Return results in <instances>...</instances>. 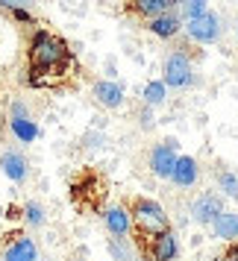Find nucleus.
<instances>
[{
    "label": "nucleus",
    "mask_w": 238,
    "mask_h": 261,
    "mask_svg": "<svg viewBox=\"0 0 238 261\" xmlns=\"http://www.w3.org/2000/svg\"><path fill=\"white\" fill-rule=\"evenodd\" d=\"M27 56H30V68L53 73V71H62V68L71 62V50H68V44H65L59 36H53L47 30H36V33L30 36Z\"/></svg>",
    "instance_id": "1"
},
{
    "label": "nucleus",
    "mask_w": 238,
    "mask_h": 261,
    "mask_svg": "<svg viewBox=\"0 0 238 261\" xmlns=\"http://www.w3.org/2000/svg\"><path fill=\"white\" fill-rule=\"evenodd\" d=\"M174 165H177V141L171 138L165 144H156L150 150V173L159 179H171L174 173Z\"/></svg>",
    "instance_id": "5"
},
{
    "label": "nucleus",
    "mask_w": 238,
    "mask_h": 261,
    "mask_svg": "<svg viewBox=\"0 0 238 261\" xmlns=\"http://www.w3.org/2000/svg\"><path fill=\"white\" fill-rule=\"evenodd\" d=\"M165 97H168V85L162 80H153V83L144 85V103L147 106H162Z\"/></svg>",
    "instance_id": "17"
},
{
    "label": "nucleus",
    "mask_w": 238,
    "mask_h": 261,
    "mask_svg": "<svg viewBox=\"0 0 238 261\" xmlns=\"http://www.w3.org/2000/svg\"><path fill=\"white\" fill-rule=\"evenodd\" d=\"M179 252L177 235L168 229V232H159V235H150V252L144 261H174Z\"/></svg>",
    "instance_id": "7"
},
{
    "label": "nucleus",
    "mask_w": 238,
    "mask_h": 261,
    "mask_svg": "<svg viewBox=\"0 0 238 261\" xmlns=\"http://www.w3.org/2000/svg\"><path fill=\"white\" fill-rule=\"evenodd\" d=\"M200 176V167H197V159L194 155H177V165H174V173H171V182L179 185V188H191Z\"/></svg>",
    "instance_id": "9"
},
{
    "label": "nucleus",
    "mask_w": 238,
    "mask_h": 261,
    "mask_svg": "<svg viewBox=\"0 0 238 261\" xmlns=\"http://www.w3.org/2000/svg\"><path fill=\"white\" fill-rule=\"evenodd\" d=\"M9 118H30L27 115V106L18 100V103H12V109H9Z\"/></svg>",
    "instance_id": "23"
},
{
    "label": "nucleus",
    "mask_w": 238,
    "mask_h": 261,
    "mask_svg": "<svg viewBox=\"0 0 238 261\" xmlns=\"http://www.w3.org/2000/svg\"><path fill=\"white\" fill-rule=\"evenodd\" d=\"M130 6H132V12L147 18V21H153V18H159V15H165L174 9L168 0H130Z\"/></svg>",
    "instance_id": "15"
},
{
    "label": "nucleus",
    "mask_w": 238,
    "mask_h": 261,
    "mask_svg": "<svg viewBox=\"0 0 238 261\" xmlns=\"http://www.w3.org/2000/svg\"><path fill=\"white\" fill-rule=\"evenodd\" d=\"M132 223L141 229L144 235H159V232H168L171 229V220H168L165 208H162V202L156 200H147V197H138V200H132Z\"/></svg>",
    "instance_id": "2"
},
{
    "label": "nucleus",
    "mask_w": 238,
    "mask_h": 261,
    "mask_svg": "<svg viewBox=\"0 0 238 261\" xmlns=\"http://www.w3.org/2000/svg\"><path fill=\"white\" fill-rule=\"evenodd\" d=\"M218 185H221V194H226V197H238V176L235 173H221L218 176Z\"/></svg>",
    "instance_id": "18"
},
{
    "label": "nucleus",
    "mask_w": 238,
    "mask_h": 261,
    "mask_svg": "<svg viewBox=\"0 0 238 261\" xmlns=\"http://www.w3.org/2000/svg\"><path fill=\"white\" fill-rule=\"evenodd\" d=\"M103 223H106L109 235L115 238H127L132 232V214L124 208V205H109L103 212Z\"/></svg>",
    "instance_id": "8"
},
{
    "label": "nucleus",
    "mask_w": 238,
    "mask_h": 261,
    "mask_svg": "<svg viewBox=\"0 0 238 261\" xmlns=\"http://www.w3.org/2000/svg\"><path fill=\"white\" fill-rule=\"evenodd\" d=\"M12 18H15V21H21V24H33V15L27 12L24 6H18V9H12Z\"/></svg>",
    "instance_id": "22"
},
{
    "label": "nucleus",
    "mask_w": 238,
    "mask_h": 261,
    "mask_svg": "<svg viewBox=\"0 0 238 261\" xmlns=\"http://www.w3.org/2000/svg\"><path fill=\"white\" fill-rule=\"evenodd\" d=\"M224 212V200L218 194H200L191 202V220L203 226H212V220Z\"/></svg>",
    "instance_id": "6"
},
{
    "label": "nucleus",
    "mask_w": 238,
    "mask_h": 261,
    "mask_svg": "<svg viewBox=\"0 0 238 261\" xmlns=\"http://www.w3.org/2000/svg\"><path fill=\"white\" fill-rule=\"evenodd\" d=\"M182 12H185V21L188 18H200L203 12H209V0H185Z\"/></svg>",
    "instance_id": "20"
},
{
    "label": "nucleus",
    "mask_w": 238,
    "mask_h": 261,
    "mask_svg": "<svg viewBox=\"0 0 238 261\" xmlns=\"http://www.w3.org/2000/svg\"><path fill=\"white\" fill-rule=\"evenodd\" d=\"M168 3H171V6H179V3H185V0H168Z\"/></svg>",
    "instance_id": "25"
},
{
    "label": "nucleus",
    "mask_w": 238,
    "mask_h": 261,
    "mask_svg": "<svg viewBox=\"0 0 238 261\" xmlns=\"http://www.w3.org/2000/svg\"><path fill=\"white\" fill-rule=\"evenodd\" d=\"M0 170L12 179V182H24L27 179V159L21 153H15V150H6V153L0 155Z\"/></svg>",
    "instance_id": "14"
},
{
    "label": "nucleus",
    "mask_w": 238,
    "mask_h": 261,
    "mask_svg": "<svg viewBox=\"0 0 238 261\" xmlns=\"http://www.w3.org/2000/svg\"><path fill=\"white\" fill-rule=\"evenodd\" d=\"M162 83L171 85V88H188L194 83V68H191V56L185 50H174L165 59V68H162Z\"/></svg>",
    "instance_id": "3"
},
{
    "label": "nucleus",
    "mask_w": 238,
    "mask_h": 261,
    "mask_svg": "<svg viewBox=\"0 0 238 261\" xmlns=\"http://www.w3.org/2000/svg\"><path fill=\"white\" fill-rule=\"evenodd\" d=\"M9 129L21 144H33L38 138V123L30 118H9Z\"/></svg>",
    "instance_id": "16"
},
{
    "label": "nucleus",
    "mask_w": 238,
    "mask_h": 261,
    "mask_svg": "<svg viewBox=\"0 0 238 261\" xmlns=\"http://www.w3.org/2000/svg\"><path fill=\"white\" fill-rule=\"evenodd\" d=\"M185 33L197 44H215L221 38V18L215 12H203L200 18H188L185 21Z\"/></svg>",
    "instance_id": "4"
},
{
    "label": "nucleus",
    "mask_w": 238,
    "mask_h": 261,
    "mask_svg": "<svg viewBox=\"0 0 238 261\" xmlns=\"http://www.w3.org/2000/svg\"><path fill=\"white\" fill-rule=\"evenodd\" d=\"M212 232L215 238H221V241H238V212H221L218 217L212 220Z\"/></svg>",
    "instance_id": "12"
},
{
    "label": "nucleus",
    "mask_w": 238,
    "mask_h": 261,
    "mask_svg": "<svg viewBox=\"0 0 238 261\" xmlns=\"http://www.w3.org/2000/svg\"><path fill=\"white\" fill-rule=\"evenodd\" d=\"M3 261H38V247L33 238H18L12 241L6 252H3Z\"/></svg>",
    "instance_id": "13"
},
{
    "label": "nucleus",
    "mask_w": 238,
    "mask_h": 261,
    "mask_svg": "<svg viewBox=\"0 0 238 261\" xmlns=\"http://www.w3.org/2000/svg\"><path fill=\"white\" fill-rule=\"evenodd\" d=\"M124 241H127V238H115V241L109 244V252H112L118 261H130V252L124 249Z\"/></svg>",
    "instance_id": "21"
},
{
    "label": "nucleus",
    "mask_w": 238,
    "mask_h": 261,
    "mask_svg": "<svg viewBox=\"0 0 238 261\" xmlns=\"http://www.w3.org/2000/svg\"><path fill=\"white\" fill-rule=\"evenodd\" d=\"M91 91H94L97 103H100V106H106V109H118L121 103H124V88H121L118 83H109V80H97Z\"/></svg>",
    "instance_id": "11"
},
{
    "label": "nucleus",
    "mask_w": 238,
    "mask_h": 261,
    "mask_svg": "<svg viewBox=\"0 0 238 261\" xmlns=\"http://www.w3.org/2000/svg\"><path fill=\"white\" fill-rule=\"evenodd\" d=\"M147 30H150L156 38H174L179 30H182V21H179V15L171 9V12L159 15V18H153V21H147Z\"/></svg>",
    "instance_id": "10"
},
{
    "label": "nucleus",
    "mask_w": 238,
    "mask_h": 261,
    "mask_svg": "<svg viewBox=\"0 0 238 261\" xmlns=\"http://www.w3.org/2000/svg\"><path fill=\"white\" fill-rule=\"evenodd\" d=\"M24 217L30 226H41L44 223V208L38 205V202H27L24 205Z\"/></svg>",
    "instance_id": "19"
},
{
    "label": "nucleus",
    "mask_w": 238,
    "mask_h": 261,
    "mask_svg": "<svg viewBox=\"0 0 238 261\" xmlns=\"http://www.w3.org/2000/svg\"><path fill=\"white\" fill-rule=\"evenodd\" d=\"M27 0H0V6H3V9H9V12H12V9H18V6H24Z\"/></svg>",
    "instance_id": "24"
}]
</instances>
